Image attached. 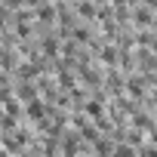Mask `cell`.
Returning <instances> with one entry per match:
<instances>
[{
	"label": "cell",
	"mask_w": 157,
	"mask_h": 157,
	"mask_svg": "<svg viewBox=\"0 0 157 157\" xmlns=\"http://www.w3.org/2000/svg\"><path fill=\"white\" fill-rule=\"evenodd\" d=\"M151 22H154L151 10H136V25H151Z\"/></svg>",
	"instance_id": "1"
}]
</instances>
